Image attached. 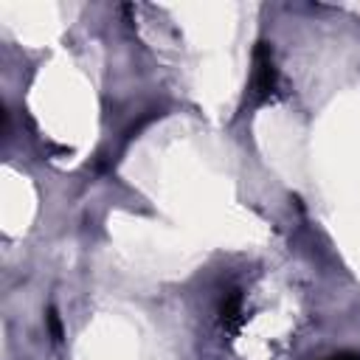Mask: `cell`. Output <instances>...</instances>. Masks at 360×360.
Segmentation results:
<instances>
[{
	"mask_svg": "<svg viewBox=\"0 0 360 360\" xmlns=\"http://www.w3.org/2000/svg\"><path fill=\"white\" fill-rule=\"evenodd\" d=\"M278 90V68L273 59V45L270 42H259L253 51V73H250V96L256 104H264L276 96Z\"/></svg>",
	"mask_w": 360,
	"mask_h": 360,
	"instance_id": "obj_1",
	"label": "cell"
},
{
	"mask_svg": "<svg viewBox=\"0 0 360 360\" xmlns=\"http://www.w3.org/2000/svg\"><path fill=\"white\" fill-rule=\"evenodd\" d=\"M219 323L228 335L239 332V326L245 323V301H242V292L239 290H231L225 298H222V307H219Z\"/></svg>",
	"mask_w": 360,
	"mask_h": 360,
	"instance_id": "obj_2",
	"label": "cell"
},
{
	"mask_svg": "<svg viewBox=\"0 0 360 360\" xmlns=\"http://www.w3.org/2000/svg\"><path fill=\"white\" fill-rule=\"evenodd\" d=\"M48 326H51L53 340H62V323H59V315H56V309H53V307L48 309Z\"/></svg>",
	"mask_w": 360,
	"mask_h": 360,
	"instance_id": "obj_3",
	"label": "cell"
},
{
	"mask_svg": "<svg viewBox=\"0 0 360 360\" xmlns=\"http://www.w3.org/2000/svg\"><path fill=\"white\" fill-rule=\"evenodd\" d=\"M323 360H360V354H354V352H340V354H332V357H323Z\"/></svg>",
	"mask_w": 360,
	"mask_h": 360,
	"instance_id": "obj_4",
	"label": "cell"
}]
</instances>
